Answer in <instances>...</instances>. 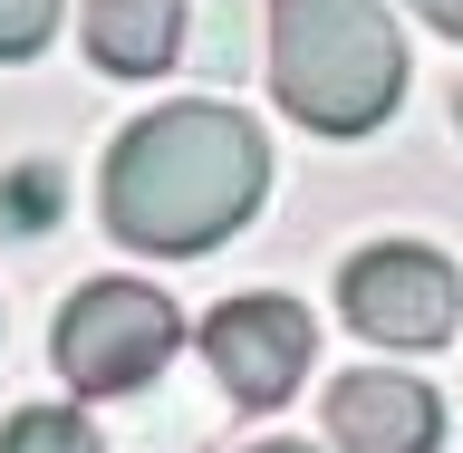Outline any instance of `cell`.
Wrapping results in <instances>:
<instances>
[{"mask_svg": "<svg viewBox=\"0 0 463 453\" xmlns=\"http://www.w3.org/2000/svg\"><path fill=\"white\" fill-rule=\"evenodd\" d=\"M260 193H270V136L222 97H174V107L136 116L97 174L107 231L155 260H194L232 241L260 212Z\"/></svg>", "mask_w": 463, "mask_h": 453, "instance_id": "1", "label": "cell"}, {"mask_svg": "<svg viewBox=\"0 0 463 453\" xmlns=\"http://www.w3.org/2000/svg\"><path fill=\"white\" fill-rule=\"evenodd\" d=\"M270 97L328 145L376 136L405 107V29L386 0H270Z\"/></svg>", "mask_w": 463, "mask_h": 453, "instance_id": "2", "label": "cell"}, {"mask_svg": "<svg viewBox=\"0 0 463 453\" xmlns=\"http://www.w3.org/2000/svg\"><path fill=\"white\" fill-rule=\"evenodd\" d=\"M174 347H184V309L155 280H78L58 299L49 367L78 396H136L174 367Z\"/></svg>", "mask_w": 463, "mask_h": 453, "instance_id": "3", "label": "cell"}, {"mask_svg": "<svg viewBox=\"0 0 463 453\" xmlns=\"http://www.w3.org/2000/svg\"><path fill=\"white\" fill-rule=\"evenodd\" d=\"M338 309L367 347H444L463 328V280L425 241H376L338 270Z\"/></svg>", "mask_w": 463, "mask_h": 453, "instance_id": "4", "label": "cell"}, {"mask_svg": "<svg viewBox=\"0 0 463 453\" xmlns=\"http://www.w3.org/2000/svg\"><path fill=\"white\" fill-rule=\"evenodd\" d=\"M309 357H318V318L299 309V299H280V289L222 299V309L203 318V367H213V386H222L232 405H251V415L299 396Z\"/></svg>", "mask_w": 463, "mask_h": 453, "instance_id": "5", "label": "cell"}, {"mask_svg": "<svg viewBox=\"0 0 463 453\" xmlns=\"http://www.w3.org/2000/svg\"><path fill=\"white\" fill-rule=\"evenodd\" d=\"M318 415H328L338 453H434L444 444V396L405 367H347Z\"/></svg>", "mask_w": 463, "mask_h": 453, "instance_id": "6", "label": "cell"}, {"mask_svg": "<svg viewBox=\"0 0 463 453\" xmlns=\"http://www.w3.org/2000/svg\"><path fill=\"white\" fill-rule=\"evenodd\" d=\"M78 39L107 78H165L184 49V0H87Z\"/></svg>", "mask_w": 463, "mask_h": 453, "instance_id": "7", "label": "cell"}, {"mask_svg": "<svg viewBox=\"0 0 463 453\" xmlns=\"http://www.w3.org/2000/svg\"><path fill=\"white\" fill-rule=\"evenodd\" d=\"M0 453H107V444H97V425L78 405H20L0 425Z\"/></svg>", "mask_w": 463, "mask_h": 453, "instance_id": "8", "label": "cell"}, {"mask_svg": "<svg viewBox=\"0 0 463 453\" xmlns=\"http://www.w3.org/2000/svg\"><path fill=\"white\" fill-rule=\"evenodd\" d=\"M58 10L68 0H0V68H20V58H39L58 39Z\"/></svg>", "mask_w": 463, "mask_h": 453, "instance_id": "9", "label": "cell"}, {"mask_svg": "<svg viewBox=\"0 0 463 453\" xmlns=\"http://www.w3.org/2000/svg\"><path fill=\"white\" fill-rule=\"evenodd\" d=\"M425 29H444V39H463V0H405Z\"/></svg>", "mask_w": 463, "mask_h": 453, "instance_id": "10", "label": "cell"}, {"mask_svg": "<svg viewBox=\"0 0 463 453\" xmlns=\"http://www.w3.org/2000/svg\"><path fill=\"white\" fill-rule=\"evenodd\" d=\"M251 453H309V444H251Z\"/></svg>", "mask_w": 463, "mask_h": 453, "instance_id": "11", "label": "cell"}]
</instances>
